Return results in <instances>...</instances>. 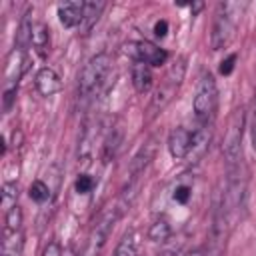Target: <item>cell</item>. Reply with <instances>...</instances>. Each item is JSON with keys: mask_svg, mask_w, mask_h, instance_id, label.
I'll list each match as a JSON object with an SVG mask.
<instances>
[{"mask_svg": "<svg viewBox=\"0 0 256 256\" xmlns=\"http://www.w3.org/2000/svg\"><path fill=\"white\" fill-rule=\"evenodd\" d=\"M34 86H36L40 96L48 98V96H54V94H58L62 90V80L52 68L42 66L34 76Z\"/></svg>", "mask_w": 256, "mask_h": 256, "instance_id": "10", "label": "cell"}, {"mask_svg": "<svg viewBox=\"0 0 256 256\" xmlns=\"http://www.w3.org/2000/svg\"><path fill=\"white\" fill-rule=\"evenodd\" d=\"M104 6H106L104 2H84V16H82V24H80L82 34H88L92 30V26L98 22Z\"/></svg>", "mask_w": 256, "mask_h": 256, "instance_id": "17", "label": "cell"}, {"mask_svg": "<svg viewBox=\"0 0 256 256\" xmlns=\"http://www.w3.org/2000/svg\"><path fill=\"white\" fill-rule=\"evenodd\" d=\"M84 2H64L58 4V20L64 28H76L82 24Z\"/></svg>", "mask_w": 256, "mask_h": 256, "instance_id": "12", "label": "cell"}, {"mask_svg": "<svg viewBox=\"0 0 256 256\" xmlns=\"http://www.w3.org/2000/svg\"><path fill=\"white\" fill-rule=\"evenodd\" d=\"M172 198H174L178 204H188V200L192 198V188H190L188 184H178V186L174 188Z\"/></svg>", "mask_w": 256, "mask_h": 256, "instance_id": "23", "label": "cell"}, {"mask_svg": "<svg viewBox=\"0 0 256 256\" xmlns=\"http://www.w3.org/2000/svg\"><path fill=\"white\" fill-rule=\"evenodd\" d=\"M2 208H4V212H8V210H12L14 206H18L16 204V200H18V186H16V182H4L2 184Z\"/></svg>", "mask_w": 256, "mask_h": 256, "instance_id": "19", "label": "cell"}, {"mask_svg": "<svg viewBox=\"0 0 256 256\" xmlns=\"http://www.w3.org/2000/svg\"><path fill=\"white\" fill-rule=\"evenodd\" d=\"M244 122H246V116H244V110H236L230 118V124H228V130H226V136H224V144H222V154L226 158V164L228 168L236 166L242 162V132H244Z\"/></svg>", "mask_w": 256, "mask_h": 256, "instance_id": "6", "label": "cell"}, {"mask_svg": "<svg viewBox=\"0 0 256 256\" xmlns=\"http://www.w3.org/2000/svg\"><path fill=\"white\" fill-rule=\"evenodd\" d=\"M32 34H34V24H32V8H28L18 24V30H16V44L14 48L18 50H24L32 44Z\"/></svg>", "mask_w": 256, "mask_h": 256, "instance_id": "14", "label": "cell"}, {"mask_svg": "<svg viewBox=\"0 0 256 256\" xmlns=\"http://www.w3.org/2000/svg\"><path fill=\"white\" fill-rule=\"evenodd\" d=\"M120 140H122L120 132L110 134V136L106 138V142H104V160H106V162L116 156V150H118V146H120Z\"/></svg>", "mask_w": 256, "mask_h": 256, "instance_id": "21", "label": "cell"}, {"mask_svg": "<svg viewBox=\"0 0 256 256\" xmlns=\"http://www.w3.org/2000/svg\"><path fill=\"white\" fill-rule=\"evenodd\" d=\"M168 152L172 158L182 160L190 154L192 148V130L184 128V126H176L170 134H168Z\"/></svg>", "mask_w": 256, "mask_h": 256, "instance_id": "9", "label": "cell"}, {"mask_svg": "<svg viewBox=\"0 0 256 256\" xmlns=\"http://www.w3.org/2000/svg\"><path fill=\"white\" fill-rule=\"evenodd\" d=\"M124 52L134 62L148 64L150 68H158V66L166 64V60H168V52L164 48L156 46L154 42H148V40H132L124 46Z\"/></svg>", "mask_w": 256, "mask_h": 256, "instance_id": "7", "label": "cell"}, {"mask_svg": "<svg viewBox=\"0 0 256 256\" xmlns=\"http://www.w3.org/2000/svg\"><path fill=\"white\" fill-rule=\"evenodd\" d=\"M110 68H112L110 54L100 52V54L92 56L84 64V68L80 72V78H78V96L84 98V100L92 98L104 86V82H106V78L110 74Z\"/></svg>", "mask_w": 256, "mask_h": 256, "instance_id": "1", "label": "cell"}, {"mask_svg": "<svg viewBox=\"0 0 256 256\" xmlns=\"http://www.w3.org/2000/svg\"><path fill=\"white\" fill-rule=\"evenodd\" d=\"M28 196H30L36 204H44V202H48V198H50V186H48L44 180H34V182L30 184V188H28Z\"/></svg>", "mask_w": 256, "mask_h": 256, "instance_id": "20", "label": "cell"}, {"mask_svg": "<svg viewBox=\"0 0 256 256\" xmlns=\"http://www.w3.org/2000/svg\"><path fill=\"white\" fill-rule=\"evenodd\" d=\"M24 246V230L4 226L2 230V256H20Z\"/></svg>", "mask_w": 256, "mask_h": 256, "instance_id": "11", "label": "cell"}, {"mask_svg": "<svg viewBox=\"0 0 256 256\" xmlns=\"http://www.w3.org/2000/svg\"><path fill=\"white\" fill-rule=\"evenodd\" d=\"M156 148H158L156 138H148V140L136 150V154L132 156L130 166H128L130 180H138V178H140V174H142V172L148 168V164L154 160V156H156Z\"/></svg>", "mask_w": 256, "mask_h": 256, "instance_id": "8", "label": "cell"}, {"mask_svg": "<svg viewBox=\"0 0 256 256\" xmlns=\"http://www.w3.org/2000/svg\"><path fill=\"white\" fill-rule=\"evenodd\" d=\"M42 256H62V248H60V244L58 242H48L46 246H44V250H42Z\"/></svg>", "mask_w": 256, "mask_h": 256, "instance_id": "25", "label": "cell"}, {"mask_svg": "<svg viewBox=\"0 0 256 256\" xmlns=\"http://www.w3.org/2000/svg\"><path fill=\"white\" fill-rule=\"evenodd\" d=\"M138 244H140V236L136 230H128L120 242L116 244L112 256H136L138 254Z\"/></svg>", "mask_w": 256, "mask_h": 256, "instance_id": "16", "label": "cell"}, {"mask_svg": "<svg viewBox=\"0 0 256 256\" xmlns=\"http://www.w3.org/2000/svg\"><path fill=\"white\" fill-rule=\"evenodd\" d=\"M32 46L38 56H46L50 52V28L44 22L34 24V34H32Z\"/></svg>", "mask_w": 256, "mask_h": 256, "instance_id": "15", "label": "cell"}, {"mask_svg": "<svg viewBox=\"0 0 256 256\" xmlns=\"http://www.w3.org/2000/svg\"><path fill=\"white\" fill-rule=\"evenodd\" d=\"M166 32H168V22L166 20H158L156 24H154V34L156 36H166Z\"/></svg>", "mask_w": 256, "mask_h": 256, "instance_id": "27", "label": "cell"}, {"mask_svg": "<svg viewBox=\"0 0 256 256\" xmlns=\"http://www.w3.org/2000/svg\"><path fill=\"white\" fill-rule=\"evenodd\" d=\"M234 62H236V54H230L226 60H222V64H220V74L228 76V74L234 70Z\"/></svg>", "mask_w": 256, "mask_h": 256, "instance_id": "26", "label": "cell"}, {"mask_svg": "<svg viewBox=\"0 0 256 256\" xmlns=\"http://www.w3.org/2000/svg\"><path fill=\"white\" fill-rule=\"evenodd\" d=\"M122 210L114 204V206H110V208H106L102 214H100V218L94 222V226L90 228V234H88V238H86V246H84V252H82V256H100V252H102V248H104V244H106V240H108V236H110V232H112V228H114V224L122 218Z\"/></svg>", "mask_w": 256, "mask_h": 256, "instance_id": "4", "label": "cell"}, {"mask_svg": "<svg viewBox=\"0 0 256 256\" xmlns=\"http://www.w3.org/2000/svg\"><path fill=\"white\" fill-rule=\"evenodd\" d=\"M216 104H218V86L216 80L210 72L200 76V82L196 86V94H194V116L198 118V122L202 126H208L214 112H216Z\"/></svg>", "mask_w": 256, "mask_h": 256, "instance_id": "3", "label": "cell"}, {"mask_svg": "<svg viewBox=\"0 0 256 256\" xmlns=\"http://www.w3.org/2000/svg\"><path fill=\"white\" fill-rule=\"evenodd\" d=\"M170 236H172V228H170L168 220H164V218L156 220V222L148 228V238H150L152 242H166Z\"/></svg>", "mask_w": 256, "mask_h": 256, "instance_id": "18", "label": "cell"}, {"mask_svg": "<svg viewBox=\"0 0 256 256\" xmlns=\"http://www.w3.org/2000/svg\"><path fill=\"white\" fill-rule=\"evenodd\" d=\"M250 142H252V148L256 150V94H254V102L250 110Z\"/></svg>", "mask_w": 256, "mask_h": 256, "instance_id": "24", "label": "cell"}, {"mask_svg": "<svg viewBox=\"0 0 256 256\" xmlns=\"http://www.w3.org/2000/svg\"><path fill=\"white\" fill-rule=\"evenodd\" d=\"M186 256H202V252H200V250H194V252H190V254H186Z\"/></svg>", "mask_w": 256, "mask_h": 256, "instance_id": "28", "label": "cell"}, {"mask_svg": "<svg viewBox=\"0 0 256 256\" xmlns=\"http://www.w3.org/2000/svg\"><path fill=\"white\" fill-rule=\"evenodd\" d=\"M94 186H96V180L92 176H88V174H80L76 178V182H74V190L78 194H88V192H92Z\"/></svg>", "mask_w": 256, "mask_h": 256, "instance_id": "22", "label": "cell"}, {"mask_svg": "<svg viewBox=\"0 0 256 256\" xmlns=\"http://www.w3.org/2000/svg\"><path fill=\"white\" fill-rule=\"evenodd\" d=\"M184 74H186V60L184 58H178V62H174L170 66V70L166 72L164 80L160 82V86L156 88V92H154V96L150 100V106H148V116L150 118L158 116L174 100V96L178 94V90L182 86Z\"/></svg>", "mask_w": 256, "mask_h": 256, "instance_id": "2", "label": "cell"}, {"mask_svg": "<svg viewBox=\"0 0 256 256\" xmlns=\"http://www.w3.org/2000/svg\"><path fill=\"white\" fill-rule=\"evenodd\" d=\"M132 84H134V90L138 94H146L152 88V84H154L152 68L148 64L134 62V66H132Z\"/></svg>", "mask_w": 256, "mask_h": 256, "instance_id": "13", "label": "cell"}, {"mask_svg": "<svg viewBox=\"0 0 256 256\" xmlns=\"http://www.w3.org/2000/svg\"><path fill=\"white\" fill-rule=\"evenodd\" d=\"M236 4H218V12L212 24V36H210V44L212 50H222L224 46L230 44V40L234 38L236 32Z\"/></svg>", "mask_w": 256, "mask_h": 256, "instance_id": "5", "label": "cell"}]
</instances>
